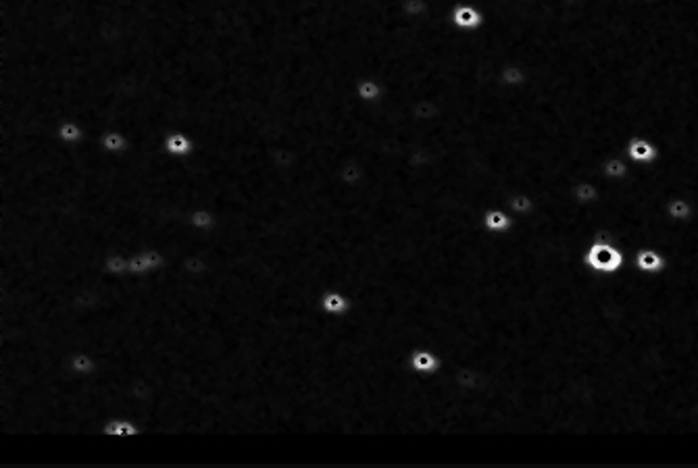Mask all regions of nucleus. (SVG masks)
I'll list each match as a JSON object with an SVG mask.
<instances>
[{
    "instance_id": "1",
    "label": "nucleus",
    "mask_w": 698,
    "mask_h": 468,
    "mask_svg": "<svg viewBox=\"0 0 698 468\" xmlns=\"http://www.w3.org/2000/svg\"><path fill=\"white\" fill-rule=\"evenodd\" d=\"M584 265L599 273V275H617L622 269H624V262H626V254L622 248H617L613 242H607V240H594L588 250L584 252Z\"/></svg>"
},
{
    "instance_id": "2",
    "label": "nucleus",
    "mask_w": 698,
    "mask_h": 468,
    "mask_svg": "<svg viewBox=\"0 0 698 468\" xmlns=\"http://www.w3.org/2000/svg\"><path fill=\"white\" fill-rule=\"evenodd\" d=\"M165 265H167V258H165L163 250H159V248L140 250V252L129 256V275L144 277V275H150V273H159V271L165 269Z\"/></svg>"
},
{
    "instance_id": "3",
    "label": "nucleus",
    "mask_w": 698,
    "mask_h": 468,
    "mask_svg": "<svg viewBox=\"0 0 698 468\" xmlns=\"http://www.w3.org/2000/svg\"><path fill=\"white\" fill-rule=\"evenodd\" d=\"M451 23L461 31H476L484 25V12L471 2H459L451 10Z\"/></svg>"
},
{
    "instance_id": "4",
    "label": "nucleus",
    "mask_w": 698,
    "mask_h": 468,
    "mask_svg": "<svg viewBox=\"0 0 698 468\" xmlns=\"http://www.w3.org/2000/svg\"><path fill=\"white\" fill-rule=\"evenodd\" d=\"M667 267L665 256L655 248H640L634 254V269L642 275H659Z\"/></svg>"
},
{
    "instance_id": "5",
    "label": "nucleus",
    "mask_w": 698,
    "mask_h": 468,
    "mask_svg": "<svg viewBox=\"0 0 698 468\" xmlns=\"http://www.w3.org/2000/svg\"><path fill=\"white\" fill-rule=\"evenodd\" d=\"M409 367L413 369V373H417L419 377H432L442 369V360L436 352L432 350H415L409 358Z\"/></svg>"
},
{
    "instance_id": "6",
    "label": "nucleus",
    "mask_w": 698,
    "mask_h": 468,
    "mask_svg": "<svg viewBox=\"0 0 698 468\" xmlns=\"http://www.w3.org/2000/svg\"><path fill=\"white\" fill-rule=\"evenodd\" d=\"M319 308L327 317H342L350 310V300L340 290H327V292H323V296L319 300Z\"/></svg>"
},
{
    "instance_id": "7",
    "label": "nucleus",
    "mask_w": 698,
    "mask_h": 468,
    "mask_svg": "<svg viewBox=\"0 0 698 468\" xmlns=\"http://www.w3.org/2000/svg\"><path fill=\"white\" fill-rule=\"evenodd\" d=\"M138 435H140L138 425L125 417L108 419L100 429V437H138Z\"/></svg>"
},
{
    "instance_id": "8",
    "label": "nucleus",
    "mask_w": 698,
    "mask_h": 468,
    "mask_svg": "<svg viewBox=\"0 0 698 468\" xmlns=\"http://www.w3.org/2000/svg\"><path fill=\"white\" fill-rule=\"evenodd\" d=\"M165 152L173 158H184L194 152V140L184 131H171L165 137Z\"/></svg>"
},
{
    "instance_id": "9",
    "label": "nucleus",
    "mask_w": 698,
    "mask_h": 468,
    "mask_svg": "<svg viewBox=\"0 0 698 468\" xmlns=\"http://www.w3.org/2000/svg\"><path fill=\"white\" fill-rule=\"evenodd\" d=\"M628 154H630V158H632V160H636V162H642V165H649V162L657 160V156H659V150H657V148H655V144H653V142H649L647 137H640V135H636V137H632V140H630V144H628Z\"/></svg>"
},
{
    "instance_id": "10",
    "label": "nucleus",
    "mask_w": 698,
    "mask_h": 468,
    "mask_svg": "<svg viewBox=\"0 0 698 468\" xmlns=\"http://www.w3.org/2000/svg\"><path fill=\"white\" fill-rule=\"evenodd\" d=\"M482 225H484L486 231H490V233L496 235V233L511 231V229H513V219H511L507 212H503V210L490 206V208H486L484 215H482Z\"/></svg>"
},
{
    "instance_id": "11",
    "label": "nucleus",
    "mask_w": 698,
    "mask_h": 468,
    "mask_svg": "<svg viewBox=\"0 0 698 468\" xmlns=\"http://www.w3.org/2000/svg\"><path fill=\"white\" fill-rule=\"evenodd\" d=\"M96 358L90 354V352H73L67 360V369L71 375H77V377H90L94 371H96Z\"/></svg>"
},
{
    "instance_id": "12",
    "label": "nucleus",
    "mask_w": 698,
    "mask_h": 468,
    "mask_svg": "<svg viewBox=\"0 0 698 468\" xmlns=\"http://www.w3.org/2000/svg\"><path fill=\"white\" fill-rule=\"evenodd\" d=\"M129 146V140L123 131L119 129H108L98 137V148L108 152V154H123Z\"/></svg>"
},
{
    "instance_id": "13",
    "label": "nucleus",
    "mask_w": 698,
    "mask_h": 468,
    "mask_svg": "<svg viewBox=\"0 0 698 468\" xmlns=\"http://www.w3.org/2000/svg\"><path fill=\"white\" fill-rule=\"evenodd\" d=\"M665 215L674 223H686L695 217V206L684 198H669L663 206Z\"/></svg>"
},
{
    "instance_id": "14",
    "label": "nucleus",
    "mask_w": 698,
    "mask_h": 468,
    "mask_svg": "<svg viewBox=\"0 0 698 468\" xmlns=\"http://www.w3.org/2000/svg\"><path fill=\"white\" fill-rule=\"evenodd\" d=\"M355 94L363 102H378L384 96V85L375 77H363V79L357 81Z\"/></svg>"
},
{
    "instance_id": "15",
    "label": "nucleus",
    "mask_w": 698,
    "mask_h": 468,
    "mask_svg": "<svg viewBox=\"0 0 698 468\" xmlns=\"http://www.w3.org/2000/svg\"><path fill=\"white\" fill-rule=\"evenodd\" d=\"M188 225H190L192 229H196V231L206 233V231H213V229H215V225H217V217H215V212H213L211 208H206V206H198V208H194V210L190 212V217H188Z\"/></svg>"
},
{
    "instance_id": "16",
    "label": "nucleus",
    "mask_w": 698,
    "mask_h": 468,
    "mask_svg": "<svg viewBox=\"0 0 698 468\" xmlns=\"http://www.w3.org/2000/svg\"><path fill=\"white\" fill-rule=\"evenodd\" d=\"M56 137H58L63 144L77 146V144H81V142H83V137H86V131H83V127H81L77 121H73V119H67V121H63V123L58 125V129H56Z\"/></svg>"
},
{
    "instance_id": "17",
    "label": "nucleus",
    "mask_w": 698,
    "mask_h": 468,
    "mask_svg": "<svg viewBox=\"0 0 698 468\" xmlns=\"http://www.w3.org/2000/svg\"><path fill=\"white\" fill-rule=\"evenodd\" d=\"M102 269L108 275H129V256L123 252H111L104 260H102Z\"/></svg>"
},
{
    "instance_id": "18",
    "label": "nucleus",
    "mask_w": 698,
    "mask_h": 468,
    "mask_svg": "<svg viewBox=\"0 0 698 468\" xmlns=\"http://www.w3.org/2000/svg\"><path fill=\"white\" fill-rule=\"evenodd\" d=\"M628 167L624 165V160H619V158H609V160H605V165H603V173H605V177H609V179H624L626 175H628Z\"/></svg>"
},
{
    "instance_id": "19",
    "label": "nucleus",
    "mask_w": 698,
    "mask_h": 468,
    "mask_svg": "<svg viewBox=\"0 0 698 468\" xmlns=\"http://www.w3.org/2000/svg\"><path fill=\"white\" fill-rule=\"evenodd\" d=\"M576 198L580 202H594L599 198V190L592 183H578L576 185Z\"/></svg>"
},
{
    "instance_id": "20",
    "label": "nucleus",
    "mask_w": 698,
    "mask_h": 468,
    "mask_svg": "<svg viewBox=\"0 0 698 468\" xmlns=\"http://www.w3.org/2000/svg\"><path fill=\"white\" fill-rule=\"evenodd\" d=\"M501 83L505 85H515V83H524V75L517 67H503L501 71Z\"/></svg>"
},
{
    "instance_id": "21",
    "label": "nucleus",
    "mask_w": 698,
    "mask_h": 468,
    "mask_svg": "<svg viewBox=\"0 0 698 468\" xmlns=\"http://www.w3.org/2000/svg\"><path fill=\"white\" fill-rule=\"evenodd\" d=\"M511 208H513L515 212H530V210L534 208V202H532V198H528V196H513V198H511Z\"/></svg>"
},
{
    "instance_id": "22",
    "label": "nucleus",
    "mask_w": 698,
    "mask_h": 468,
    "mask_svg": "<svg viewBox=\"0 0 698 468\" xmlns=\"http://www.w3.org/2000/svg\"><path fill=\"white\" fill-rule=\"evenodd\" d=\"M697 317H698V302H697Z\"/></svg>"
},
{
    "instance_id": "23",
    "label": "nucleus",
    "mask_w": 698,
    "mask_h": 468,
    "mask_svg": "<svg viewBox=\"0 0 698 468\" xmlns=\"http://www.w3.org/2000/svg\"><path fill=\"white\" fill-rule=\"evenodd\" d=\"M521 2H528V0H521Z\"/></svg>"
}]
</instances>
